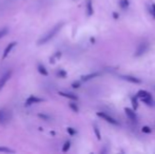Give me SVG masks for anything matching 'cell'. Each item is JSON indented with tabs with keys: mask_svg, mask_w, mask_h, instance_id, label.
Listing matches in <instances>:
<instances>
[{
	"mask_svg": "<svg viewBox=\"0 0 155 154\" xmlns=\"http://www.w3.org/2000/svg\"><path fill=\"white\" fill-rule=\"evenodd\" d=\"M94 132H95V134H96V137H97V139L101 138V136H100V132H99V130H98V128L96 127V126H94Z\"/></svg>",
	"mask_w": 155,
	"mask_h": 154,
	"instance_id": "obj_21",
	"label": "cell"
},
{
	"mask_svg": "<svg viewBox=\"0 0 155 154\" xmlns=\"http://www.w3.org/2000/svg\"><path fill=\"white\" fill-rule=\"evenodd\" d=\"M136 96L137 97H140V98H145V97H151V94H150V93H148L147 91L140 90V91H138V93H137Z\"/></svg>",
	"mask_w": 155,
	"mask_h": 154,
	"instance_id": "obj_12",
	"label": "cell"
},
{
	"mask_svg": "<svg viewBox=\"0 0 155 154\" xmlns=\"http://www.w3.org/2000/svg\"><path fill=\"white\" fill-rule=\"evenodd\" d=\"M0 152H3V153H15V151L10 148H5V147H0Z\"/></svg>",
	"mask_w": 155,
	"mask_h": 154,
	"instance_id": "obj_18",
	"label": "cell"
},
{
	"mask_svg": "<svg viewBox=\"0 0 155 154\" xmlns=\"http://www.w3.org/2000/svg\"><path fill=\"white\" fill-rule=\"evenodd\" d=\"M8 33V28H1V29H0V39H1L2 37H4Z\"/></svg>",
	"mask_w": 155,
	"mask_h": 154,
	"instance_id": "obj_16",
	"label": "cell"
},
{
	"mask_svg": "<svg viewBox=\"0 0 155 154\" xmlns=\"http://www.w3.org/2000/svg\"><path fill=\"white\" fill-rule=\"evenodd\" d=\"M142 131L144 132V133H150V132H151V129L149 128V127H142Z\"/></svg>",
	"mask_w": 155,
	"mask_h": 154,
	"instance_id": "obj_23",
	"label": "cell"
},
{
	"mask_svg": "<svg viewBox=\"0 0 155 154\" xmlns=\"http://www.w3.org/2000/svg\"><path fill=\"white\" fill-rule=\"evenodd\" d=\"M113 17H114V18H118V14H117V13H113Z\"/></svg>",
	"mask_w": 155,
	"mask_h": 154,
	"instance_id": "obj_28",
	"label": "cell"
},
{
	"mask_svg": "<svg viewBox=\"0 0 155 154\" xmlns=\"http://www.w3.org/2000/svg\"><path fill=\"white\" fill-rule=\"evenodd\" d=\"M128 5H129V2H128V0H120V6L121 8H128Z\"/></svg>",
	"mask_w": 155,
	"mask_h": 154,
	"instance_id": "obj_20",
	"label": "cell"
},
{
	"mask_svg": "<svg viewBox=\"0 0 155 154\" xmlns=\"http://www.w3.org/2000/svg\"><path fill=\"white\" fill-rule=\"evenodd\" d=\"M39 117H41V118H45V119H47V116H45V115H42V114H39Z\"/></svg>",
	"mask_w": 155,
	"mask_h": 154,
	"instance_id": "obj_27",
	"label": "cell"
},
{
	"mask_svg": "<svg viewBox=\"0 0 155 154\" xmlns=\"http://www.w3.org/2000/svg\"><path fill=\"white\" fill-rule=\"evenodd\" d=\"M59 95H61V96H63V97H67V98H69V99H72V100H77V99H78V97H77L76 95L72 94V93H66V92H59Z\"/></svg>",
	"mask_w": 155,
	"mask_h": 154,
	"instance_id": "obj_10",
	"label": "cell"
},
{
	"mask_svg": "<svg viewBox=\"0 0 155 154\" xmlns=\"http://www.w3.org/2000/svg\"><path fill=\"white\" fill-rule=\"evenodd\" d=\"M87 14L88 16H91L93 14V6H92V1L88 0L87 2Z\"/></svg>",
	"mask_w": 155,
	"mask_h": 154,
	"instance_id": "obj_13",
	"label": "cell"
},
{
	"mask_svg": "<svg viewBox=\"0 0 155 154\" xmlns=\"http://www.w3.org/2000/svg\"><path fill=\"white\" fill-rule=\"evenodd\" d=\"M131 100H132V104H133V109H134V110H137V108H138V101H137V96L132 97Z\"/></svg>",
	"mask_w": 155,
	"mask_h": 154,
	"instance_id": "obj_17",
	"label": "cell"
},
{
	"mask_svg": "<svg viewBox=\"0 0 155 154\" xmlns=\"http://www.w3.org/2000/svg\"><path fill=\"white\" fill-rule=\"evenodd\" d=\"M70 147H71V141H68L64 143V145H63L62 147V152H68L69 149H70Z\"/></svg>",
	"mask_w": 155,
	"mask_h": 154,
	"instance_id": "obj_15",
	"label": "cell"
},
{
	"mask_svg": "<svg viewBox=\"0 0 155 154\" xmlns=\"http://www.w3.org/2000/svg\"><path fill=\"white\" fill-rule=\"evenodd\" d=\"M17 45L15 41H13V42H11V43H8V47L5 48V50H4V52H3V56H2V58L4 59V58H6L8 56V54H10L11 52H12V50H13L14 48H15V45Z\"/></svg>",
	"mask_w": 155,
	"mask_h": 154,
	"instance_id": "obj_7",
	"label": "cell"
},
{
	"mask_svg": "<svg viewBox=\"0 0 155 154\" xmlns=\"http://www.w3.org/2000/svg\"><path fill=\"white\" fill-rule=\"evenodd\" d=\"M63 26V22H61V23H58L56 24L54 28H52V29L49 31V33H47V34L45 35V36L42 37L41 39L38 40V45H45V43H47V42L50 41L51 39H53L54 37L56 36V34H57L58 32L60 31L61 28Z\"/></svg>",
	"mask_w": 155,
	"mask_h": 154,
	"instance_id": "obj_1",
	"label": "cell"
},
{
	"mask_svg": "<svg viewBox=\"0 0 155 154\" xmlns=\"http://www.w3.org/2000/svg\"><path fill=\"white\" fill-rule=\"evenodd\" d=\"M68 132H69V134H71V135H74V134L76 133V131L74 130L73 128H68Z\"/></svg>",
	"mask_w": 155,
	"mask_h": 154,
	"instance_id": "obj_25",
	"label": "cell"
},
{
	"mask_svg": "<svg viewBox=\"0 0 155 154\" xmlns=\"http://www.w3.org/2000/svg\"><path fill=\"white\" fill-rule=\"evenodd\" d=\"M148 48H149V45H148L147 42L140 43V45H138V48H137L136 52H135V56H136V57H138V56H142V54H145V53L147 52Z\"/></svg>",
	"mask_w": 155,
	"mask_h": 154,
	"instance_id": "obj_3",
	"label": "cell"
},
{
	"mask_svg": "<svg viewBox=\"0 0 155 154\" xmlns=\"http://www.w3.org/2000/svg\"><path fill=\"white\" fill-rule=\"evenodd\" d=\"M125 111H126V114L128 115V117H129L130 119L133 120V121H136L137 116H136V114H135L134 110L130 109V108H126V109H125Z\"/></svg>",
	"mask_w": 155,
	"mask_h": 154,
	"instance_id": "obj_8",
	"label": "cell"
},
{
	"mask_svg": "<svg viewBox=\"0 0 155 154\" xmlns=\"http://www.w3.org/2000/svg\"><path fill=\"white\" fill-rule=\"evenodd\" d=\"M152 9H153V11H151V12H152V14L155 16V4H153V5H152Z\"/></svg>",
	"mask_w": 155,
	"mask_h": 154,
	"instance_id": "obj_26",
	"label": "cell"
},
{
	"mask_svg": "<svg viewBox=\"0 0 155 154\" xmlns=\"http://www.w3.org/2000/svg\"><path fill=\"white\" fill-rule=\"evenodd\" d=\"M11 76H12V71H8V72H6V73L4 74V75L0 78V91L3 89V87H4V84L8 82V80L11 78Z\"/></svg>",
	"mask_w": 155,
	"mask_h": 154,
	"instance_id": "obj_6",
	"label": "cell"
},
{
	"mask_svg": "<svg viewBox=\"0 0 155 154\" xmlns=\"http://www.w3.org/2000/svg\"><path fill=\"white\" fill-rule=\"evenodd\" d=\"M57 75L59 76V77H63V78H64V77L67 76V73L63 70H59V71H58Z\"/></svg>",
	"mask_w": 155,
	"mask_h": 154,
	"instance_id": "obj_22",
	"label": "cell"
},
{
	"mask_svg": "<svg viewBox=\"0 0 155 154\" xmlns=\"http://www.w3.org/2000/svg\"><path fill=\"white\" fill-rule=\"evenodd\" d=\"M42 101H45L43 98H39V97L32 95V96H30L29 98L26 99L25 106H32V104H40V102H42Z\"/></svg>",
	"mask_w": 155,
	"mask_h": 154,
	"instance_id": "obj_4",
	"label": "cell"
},
{
	"mask_svg": "<svg viewBox=\"0 0 155 154\" xmlns=\"http://www.w3.org/2000/svg\"><path fill=\"white\" fill-rule=\"evenodd\" d=\"M11 119V113L8 110H0V123L6 125Z\"/></svg>",
	"mask_w": 155,
	"mask_h": 154,
	"instance_id": "obj_2",
	"label": "cell"
},
{
	"mask_svg": "<svg viewBox=\"0 0 155 154\" xmlns=\"http://www.w3.org/2000/svg\"><path fill=\"white\" fill-rule=\"evenodd\" d=\"M69 106H70V108H71V109L73 110L74 112H76V113H77V112L79 111V109H78V107L76 106V104H73V102H71V104H69Z\"/></svg>",
	"mask_w": 155,
	"mask_h": 154,
	"instance_id": "obj_19",
	"label": "cell"
},
{
	"mask_svg": "<svg viewBox=\"0 0 155 154\" xmlns=\"http://www.w3.org/2000/svg\"><path fill=\"white\" fill-rule=\"evenodd\" d=\"M38 72H39L41 75H43V76H47V69H45V65H38Z\"/></svg>",
	"mask_w": 155,
	"mask_h": 154,
	"instance_id": "obj_14",
	"label": "cell"
},
{
	"mask_svg": "<svg viewBox=\"0 0 155 154\" xmlns=\"http://www.w3.org/2000/svg\"><path fill=\"white\" fill-rule=\"evenodd\" d=\"M121 78L126 79V80L130 81V82H134V84H140V82H142V81H140V79L136 78V77H134V76L124 75V76H121Z\"/></svg>",
	"mask_w": 155,
	"mask_h": 154,
	"instance_id": "obj_9",
	"label": "cell"
},
{
	"mask_svg": "<svg viewBox=\"0 0 155 154\" xmlns=\"http://www.w3.org/2000/svg\"><path fill=\"white\" fill-rule=\"evenodd\" d=\"M99 75V73H91V74H88V75H84L81 76V80L82 81H88L90 79L94 78V77H97Z\"/></svg>",
	"mask_w": 155,
	"mask_h": 154,
	"instance_id": "obj_11",
	"label": "cell"
},
{
	"mask_svg": "<svg viewBox=\"0 0 155 154\" xmlns=\"http://www.w3.org/2000/svg\"><path fill=\"white\" fill-rule=\"evenodd\" d=\"M72 87H73V88H75V89H77V88H79V87H80V82H79V81H74L73 84H72Z\"/></svg>",
	"mask_w": 155,
	"mask_h": 154,
	"instance_id": "obj_24",
	"label": "cell"
},
{
	"mask_svg": "<svg viewBox=\"0 0 155 154\" xmlns=\"http://www.w3.org/2000/svg\"><path fill=\"white\" fill-rule=\"evenodd\" d=\"M97 116L101 117L103 119H105V121H108V123H112V125H117V123H118L115 119H114L113 117H111L110 115L105 114V113H103V112H98V113H97Z\"/></svg>",
	"mask_w": 155,
	"mask_h": 154,
	"instance_id": "obj_5",
	"label": "cell"
}]
</instances>
